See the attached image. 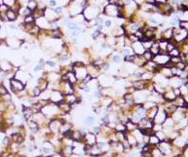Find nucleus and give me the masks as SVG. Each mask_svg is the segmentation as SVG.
<instances>
[{
	"mask_svg": "<svg viewBox=\"0 0 188 157\" xmlns=\"http://www.w3.org/2000/svg\"><path fill=\"white\" fill-rule=\"evenodd\" d=\"M37 86L40 88L41 91H44L46 89H48L49 87V81L44 77H40L39 79L37 80Z\"/></svg>",
	"mask_w": 188,
	"mask_h": 157,
	"instance_id": "nucleus-11",
	"label": "nucleus"
},
{
	"mask_svg": "<svg viewBox=\"0 0 188 157\" xmlns=\"http://www.w3.org/2000/svg\"><path fill=\"white\" fill-rule=\"evenodd\" d=\"M0 44H1V41H0Z\"/></svg>",
	"mask_w": 188,
	"mask_h": 157,
	"instance_id": "nucleus-43",
	"label": "nucleus"
},
{
	"mask_svg": "<svg viewBox=\"0 0 188 157\" xmlns=\"http://www.w3.org/2000/svg\"><path fill=\"white\" fill-rule=\"evenodd\" d=\"M155 4H165L168 2V0H154Z\"/></svg>",
	"mask_w": 188,
	"mask_h": 157,
	"instance_id": "nucleus-38",
	"label": "nucleus"
},
{
	"mask_svg": "<svg viewBox=\"0 0 188 157\" xmlns=\"http://www.w3.org/2000/svg\"><path fill=\"white\" fill-rule=\"evenodd\" d=\"M46 64H47V65H49V67H56V65H57V64H56V62H53V61H48V62H46Z\"/></svg>",
	"mask_w": 188,
	"mask_h": 157,
	"instance_id": "nucleus-36",
	"label": "nucleus"
},
{
	"mask_svg": "<svg viewBox=\"0 0 188 157\" xmlns=\"http://www.w3.org/2000/svg\"><path fill=\"white\" fill-rule=\"evenodd\" d=\"M135 57H137V55L135 54L128 55V56H125V61H126L127 62H134Z\"/></svg>",
	"mask_w": 188,
	"mask_h": 157,
	"instance_id": "nucleus-29",
	"label": "nucleus"
},
{
	"mask_svg": "<svg viewBox=\"0 0 188 157\" xmlns=\"http://www.w3.org/2000/svg\"><path fill=\"white\" fill-rule=\"evenodd\" d=\"M174 67H177V69H180V70H184V69H186L187 64H186V62H184L180 61V62H178V64H176V65H174Z\"/></svg>",
	"mask_w": 188,
	"mask_h": 157,
	"instance_id": "nucleus-28",
	"label": "nucleus"
},
{
	"mask_svg": "<svg viewBox=\"0 0 188 157\" xmlns=\"http://www.w3.org/2000/svg\"><path fill=\"white\" fill-rule=\"evenodd\" d=\"M173 103L176 104L177 107H186V104H185V101L182 96H177Z\"/></svg>",
	"mask_w": 188,
	"mask_h": 157,
	"instance_id": "nucleus-14",
	"label": "nucleus"
},
{
	"mask_svg": "<svg viewBox=\"0 0 188 157\" xmlns=\"http://www.w3.org/2000/svg\"><path fill=\"white\" fill-rule=\"evenodd\" d=\"M29 128H30V130L32 131V132H37L38 131V125H37V123H36L35 121H30L29 122Z\"/></svg>",
	"mask_w": 188,
	"mask_h": 157,
	"instance_id": "nucleus-27",
	"label": "nucleus"
},
{
	"mask_svg": "<svg viewBox=\"0 0 188 157\" xmlns=\"http://www.w3.org/2000/svg\"><path fill=\"white\" fill-rule=\"evenodd\" d=\"M15 2H16V0H3V2H2V3H3L4 5H6L7 7H12L13 5L15 4Z\"/></svg>",
	"mask_w": 188,
	"mask_h": 157,
	"instance_id": "nucleus-30",
	"label": "nucleus"
},
{
	"mask_svg": "<svg viewBox=\"0 0 188 157\" xmlns=\"http://www.w3.org/2000/svg\"><path fill=\"white\" fill-rule=\"evenodd\" d=\"M167 118H168V115H167L166 111L164 109H158V112L156 116L154 117L153 122L155 124H163Z\"/></svg>",
	"mask_w": 188,
	"mask_h": 157,
	"instance_id": "nucleus-3",
	"label": "nucleus"
},
{
	"mask_svg": "<svg viewBox=\"0 0 188 157\" xmlns=\"http://www.w3.org/2000/svg\"><path fill=\"white\" fill-rule=\"evenodd\" d=\"M94 122V118L93 117H87V119H86V123H88V124H92Z\"/></svg>",
	"mask_w": 188,
	"mask_h": 157,
	"instance_id": "nucleus-39",
	"label": "nucleus"
},
{
	"mask_svg": "<svg viewBox=\"0 0 188 157\" xmlns=\"http://www.w3.org/2000/svg\"><path fill=\"white\" fill-rule=\"evenodd\" d=\"M159 73H161L162 75H164L166 78H171L173 76V73H172V69H169L167 67H161L160 69H159Z\"/></svg>",
	"mask_w": 188,
	"mask_h": 157,
	"instance_id": "nucleus-12",
	"label": "nucleus"
},
{
	"mask_svg": "<svg viewBox=\"0 0 188 157\" xmlns=\"http://www.w3.org/2000/svg\"><path fill=\"white\" fill-rule=\"evenodd\" d=\"M0 5H1V3H0Z\"/></svg>",
	"mask_w": 188,
	"mask_h": 157,
	"instance_id": "nucleus-44",
	"label": "nucleus"
},
{
	"mask_svg": "<svg viewBox=\"0 0 188 157\" xmlns=\"http://www.w3.org/2000/svg\"><path fill=\"white\" fill-rule=\"evenodd\" d=\"M14 69V65H13L10 62L7 61H2L0 62V70L3 72H9Z\"/></svg>",
	"mask_w": 188,
	"mask_h": 157,
	"instance_id": "nucleus-8",
	"label": "nucleus"
},
{
	"mask_svg": "<svg viewBox=\"0 0 188 157\" xmlns=\"http://www.w3.org/2000/svg\"><path fill=\"white\" fill-rule=\"evenodd\" d=\"M113 61L115 62H119L121 61V56H119V55H115V56L113 57Z\"/></svg>",
	"mask_w": 188,
	"mask_h": 157,
	"instance_id": "nucleus-37",
	"label": "nucleus"
},
{
	"mask_svg": "<svg viewBox=\"0 0 188 157\" xmlns=\"http://www.w3.org/2000/svg\"><path fill=\"white\" fill-rule=\"evenodd\" d=\"M158 109H159V107H158L157 106H155L151 107V108H149V109H147V110H146L145 115H146V116H147V118H148V119L153 120V119H154V117H155V116H156V114H157Z\"/></svg>",
	"mask_w": 188,
	"mask_h": 157,
	"instance_id": "nucleus-10",
	"label": "nucleus"
},
{
	"mask_svg": "<svg viewBox=\"0 0 188 157\" xmlns=\"http://www.w3.org/2000/svg\"><path fill=\"white\" fill-rule=\"evenodd\" d=\"M23 114H25V119H29L30 117L34 114V112H33L32 108H28V107H27V108H25V110H23Z\"/></svg>",
	"mask_w": 188,
	"mask_h": 157,
	"instance_id": "nucleus-21",
	"label": "nucleus"
},
{
	"mask_svg": "<svg viewBox=\"0 0 188 157\" xmlns=\"http://www.w3.org/2000/svg\"><path fill=\"white\" fill-rule=\"evenodd\" d=\"M23 22H25V23H34L35 19L32 15H29V16H27V17H25Z\"/></svg>",
	"mask_w": 188,
	"mask_h": 157,
	"instance_id": "nucleus-25",
	"label": "nucleus"
},
{
	"mask_svg": "<svg viewBox=\"0 0 188 157\" xmlns=\"http://www.w3.org/2000/svg\"><path fill=\"white\" fill-rule=\"evenodd\" d=\"M160 142H161V141L159 140V138L155 134L149 136V141H148V143H149L150 145L156 146V145H158L159 143H160Z\"/></svg>",
	"mask_w": 188,
	"mask_h": 157,
	"instance_id": "nucleus-18",
	"label": "nucleus"
},
{
	"mask_svg": "<svg viewBox=\"0 0 188 157\" xmlns=\"http://www.w3.org/2000/svg\"><path fill=\"white\" fill-rule=\"evenodd\" d=\"M179 91H180V95L181 96H185L188 94V87L185 84H182L180 87H179Z\"/></svg>",
	"mask_w": 188,
	"mask_h": 157,
	"instance_id": "nucleus-26",
	"label": "nucleus"
},
{
	"mask_svg": "<svg viewBox=\"0 0 188 157\" xmlns=\"http://www.w3.org/2000/svg\"><path fill=\"white\" fill-rule=\"evenodd\" d=\"M64 101L69 104L71 106L72 104H76L78 101V98L74 94H67V95H64Z\"/></svg>",
	"mask_w": 188,
	"mask_h": 157,
	"instance_id": "nucleus-9",
	"label": "nucleus"
},
{
	"mask_svg": "<svg viewBox=\"0 0 188 157\" xmlns=\"http://www.w3.org/2000/svg\"><path fill=\"white\" fill-rule=\"evenodd\" d=\"M49 4H50L51 6H56V5H57V2L55 1V0H50V2H49Z\"/></svg>",
	"mask_w": 188,
	"mask_h": 157,
	"instance_id": "nucleus-41",
	"label": "nucleus"
},
{
	"mask_svg": "<svg viewBox=\"0 0 188 157\" xmlns=\"http://www.w3.org/2000/svg\"><path fill=\"white\" fill-rule=\"evenodd\" d=\"M61 128V123H59V120H51V123H50V129L51 131L53 132H58Z\"/></svg>",
	"mask_w": 188,
	"mask_h": 157,
	"instance_id": "nucleus-15",
	"label": "nucleus"
},
{
	"mask_svg": "<svg viewBox=\"0 0 188 157\" xmlns=\"http://www.w3.org/2000/svg\"><path fill=\"white\" fill-rule=\"evenodd\" d=\"M37 7H38V3L35 0H29V1L27 2V8L31 12H33L35 9H37Z\"/></svg>",
	"mask_w": 188,
	"mask_h": 157,
	"instance_id": "nucleus-20",
	"label": "nucleus"
},
{
	"mask_svg": "<svg viewBox=\"0 0 188 157\" xmlns=\"http://www.w3.org/2000/svg\"><path fill=\"white\" fill-rule=\"evenodd\" d=\"M0 29H1V27H0Z\"/></svg>",
	"mask_w": 188,
	"mask_h": 157,
	"instance_id": "nucleus-42",
	"label": "nucleus"
},
{
	"mask_svg": "<svg viewBox=\"0 0 188 157\" xmlns=\"http://www.w3.org/2000/svg\"><path fill=\"white\" fill-rule=\"evenodd\" d=\"M54 12L56 13L57 15L62 14V7H56V8L54 9Z\"/></svg>",
	"mask_w": 188,
	"mask_h": 157,
	"instance_id": "nucleus-35",
	"label": "nucleus"
},
{
	"mask_svg": "<svg viewBox=\"0 0 188 157\" xmlns=\"http://www.w3.org/2000/svg\"><path fill=\"white\" fill-rule=\"evenodd\" d=\"M8 94V90L2 84H0V96H4Z\"/></svg>",
	"mask_w": 188,
	"mask_h": 157,
	"instance_id": "nucleus-31",
	"label": "nucleus"
},
{
	"mask_svg": "<svg viewBox=\"0 0 188 157\" xmlns=\"http://www.w3.org/2000/svg\"><path fill=\"white\" fill-rule=\"evenodd\" d=\"M6 15H7V18H8V21H11V22H14V21L17 20V18H18V13L13 11L12 9L8 10V11L6 12Z\"/></svg>",
	"mask_w": 188,
	"mask_h": 157,
	"instance_id": "nucleus-19",
	"label": "nucleus"
},
{
	"mask_svg": "<svg viewBox=\"0 0 188 157\" xmlns=\"http://www.w3.org/2000/svg\"><path fill=\"white\" fill-rule=\"evenodd\" d=\"M58 107L59 108V110H62V112H64V113L69 112L70 109H71V106H70L69 104L65 103V101H64L58 104Z\"/></svg>",
	"mask_w": 188,
	"mask_h": 157,
	"instance_id": "nucleus-13",
	"label": "nucleus"
},
{
	"mask_svg": "<svg viewBox=\"0 0 188 157\" xmlns=\"http://www.w3.org/2000/svg\"><path fill=\"white\" fill-rule=\"evenodd\" d=\"M28 77H29V74L27 73L25 71H23V70H17V71H16L15 78L18 80H20V81H22L23 84H25V83L27 82Z\"/></svg>",
	"mask_w": 188,
	"mask_h": 157,
	"instance_id": "nucleus-7",
	"label": "nucleus"
},
{
	"mask_svg": "<svg viewBox=\"0 0 188 157\" xmlns=\"http://www.w3.org/2000/svg\"><path fill=\"white\" fill-rule=\"evenodd\" d=\"M168 55L170 57H179V55H180V51H179V49L176 47V48H174L172 51H170Z\"/></svg>",
	"mask_w": 188,
	"mask_h": 157,
	"instance_id": "nucleus-22",
	"label": "nucleus"
},
{
	"mask_svg": "<svg viewBox=\"0 0 188 157\" xmlns=\"http://www.w3.org/2000/svg\"><path fill=\"white\" fill-rule=\"evenodd\" d=\"M142 157H153V154L152 152L150 151H142Z\"/></svg>",
	"mask_w": 188,
	"mask_h": 157,
	"instance_id": "nucleus-33",
	"label": "nucleus"
},
{
	"mask_svg": "<svg viewBox=\"0 0 188 157\" xmlns=\"http://www.w3.org/2000/svg\"><path fill=\"white\" fill-rule=\"evenodd\" d=\"M135 128H137V126H135V124L133 121H128L126 123V129L127 130H130V131H134L135 130Z\"/></svg>",
	"mask_w": 188,
	"mask_h": 157,
	"instance_id": "nucleus-24",
	"label": "nucleus"
},
{
	"mask_svg": "<svg viewBox=\"0 0 188 157\" xmlns=\"http://www.w3.org/2000/svg\"><path fill=\"white\" fill-rule=\"evenodd\" d=\"M149 51L151 52V54H152L153 56H156V55H158L159 53H160V47H159L158 40H155V42H154L153 45L151 46Z\"/></svg>",
	"mask_w": 188,
	"mask_h": 157,
	"instance_id": "nucleus-17",
	"label": "nucleus"
},
{
	"mask_svg": "<svg viewBox=\"0 0 188 157\" xmlns=\"http://www.w3.org/2000/svg\"><path fill=\"white\" fill-rule=\"evenodd\" d=\"M170 57L168 54H158L153 57L152 61L159 67H165L170 62Z\"/></svg>",
	"mask_w": 188,
	"mask_h": 157,
	"instance_id": "nucleus-1",
	"label": "nucleus"
},
{
	"mask_svg": "<svg viewBox=\"0 0 188 157\" xmlns=\"http://www.w3.org/2000/svg\"><path fill=\"white\" fill-rule=\"evenodd\" d=\"M179 27L188 31V22H180L179 23Z\"/></svg>",
	"mask_w": 188,
	"mask_h": 157,
	"instance_id": "nucleus-32",
	"label": "nucleus"
},
{
	"mask_svg": "<svg viewBox=\"0 0 188 157\" xmlns=\"http://www.w3.org/2000/svg\"><path fill=\"white\" fill-rule=\"evenodd\" d=\"M142 57L144 58V60L146 62H150V61H152L153 60V55L151 54V52L150 51H145L144 53H143L142 55Z\"/></svg>",
	"mask_w": 188,
	"mask_h": 157,
	"instance_id": "nucleus-23",
	"label": "nucleus"
},
{
	"mask_svg": "<svg viewBox=\"0 0 188 157\" xmlns=\"http://www.w3.org/2000/svg\"><path fill=\"white\" fill-rule=\"evenodd\" d=\"M98 35H100V31L98 30V29H96L95 31H94L93 34H92V36H93V38H94V39L98 38Z\"/></svg>",
	"mask_w": 188,
	"mask_h": 157,
	"instance_id": "nucleus-34",
	"label": "nucleus"
},
{
	"mask_svg": "<svg viewBox=\"0 0 188 157\" xmlns=\"http://www.w3.org/2000/svg\"><path fill=\"white\" fill-rule=\"evenodd\" d=\"M182 84H183V82L178 76H172L171 78H169V86L173 89L179 88Z\"/></svg>",
	"mask_w": 188,
	"mask_h": 157,
	"instance_id": "nucleus-5",
	"label": "nucleus"
},
{
	"mask_svg": "<svg viewBox=\"0 0 188 157\" xmlns=\"http://www.w3.org/2000/svg\"><path fill=\"white\" fill-rule=\"evenodd\" d=\"M105 23V27H110L111 25H112V22H111L110 20L105 21V23Z\"/></svg>",
	"mask_w": 188,
	"mask_h": 157,
	"instance_id": "nucleus-40",
	"label": "nucleus"
},
{
	"mask_svg": "<svg viewBox=\"0 0 188 157\" xmlns=\"http://www.w3.org/2000/svg\"><path fill=\"white\" fill-rule=\"evenodd\" d=\"M85 138H86V142L88 143L89 145H94L96 143V138L95 134H86Z\"/></svg>",
	"mask_w": 188,
	"mask_h": 157,
	"instance_id": "nucleus-16",
	"label": "nucleus"
},
{
	"mask_svg": "<svg viewBox=\"0 0 188 157\" xmlns=\"http://www.w3.org/2000/svg\"><path fill=\"white\" fill-rule=\"evenodd\" d=\"M50 101L51 103H54V104H59L61 101H64V95L62 93H61L59 91H52L51 92V95H50Z\"/></svg>",
	"mask_w": 188,
	"mask_h": 157,
	"instance_id": "nucleus-4",
	"label": "nucleus"
},
{
	"mask_svg": "<svg viewBox=\"0 0 188 157\" xmlns=\"http://www.w3.org/2000/svg\"><path fill=\"white\" fill-rule=\"evenodd\" d=\"M133 50H134V54L137 55V56H142L143 53L145 52V49L143 48L142 44L140 41H137V42L133 43Z\"/></svg>",
	"mask_w": 188,
	"mask_h": 157,
	"instance_id": "nucleus-6",
	"label": "nucleus"
},
{
	"mask_svg": "<svg viewBox=\"0 0 188 157\" xmlns=\"http://www.w3.org/2000/svg\"><path fill=\"white\" fill-rule=\"evenodd\" d=\"M10 84H11V90L16 94L25 89V84H23L22 81L16 79V78L10 79Z\"/></svg>",
	"mask_w": 188,
	"mask_h": 157,
	"instance_id": "nucleus-2",
	"label": "nucleus"
}]
</instances>
